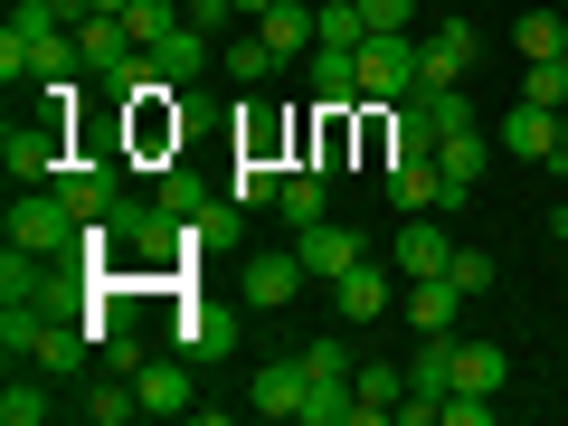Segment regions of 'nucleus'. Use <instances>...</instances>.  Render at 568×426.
Listing matches in <instances>:
<instances>
[{"mask_svg":"<svg viewBox=\"0 0 568 426\" xmlns=\"http://www.w3.org/2000/svg\"><path fill=\"white\" fill-rule=\"evenodd\" d=\"M426 85L417 39H361V104H407Z\"/></svg>","mask_w":568,"mask_h":426,"instance_id":"7ed1b4c3","label":"nucleus"},{"mask_svg":"<svg viewBox=\"0 0 568 426\" xmlns=\"http://www.w3.org/2000/svg\"><path fill=\"white\" fill-rule=\"evenodd\" d=\"M209 58H219V48H209V29H190V20H181V29H171V39H162V48H152V67H162V77H171V85H190V77H200V67H209Z\"/></svg>","mask_w":568,"mask_h":426,"instance_id":"5701e85b","label":"nucleus"},{"mask_svg":"<svg viewBox=\"0 0 568 426\" xmlns=\"http://www.w3.org/2000/svg\"><path fill=\"white\" fill-rule=\"evenodd\" d=\"M559 67H568V48H559Z\"/></svg>","mask_w":568,"mask_h":426,"instance_id":"79ce46f5","label":"nucleus"},{"mask_svg":"<svg viewBox=\"0 0 568 426\" xmlns=\"http://www.w3.org/2000/svg\"><path fill=\"white\" fill-rule=\"evenodd\" d=\"M474 58H484L474 20H436V29L417 39V67H426V85H465V77H474Z\"/></svg>","mask_w":568,"mask_h":426,"instance_id":"0eeeda50","label":"nucleus"},{"mask_svg":"<svg viewBox=\"0 0 568 426\" xmlns=\"http://www.w3.org/2000/svg\"><path fill=\"white\" fill-rule=\"evenodd\" d=\"M417 95H426V114H436V133H465V123H474V95H465V85H417Z\"/></svg>","mask_w":568,"mask_h":426,"instance_id":"72a5a7b5","label":"nucleus"},{"mask_svg":"<svg viewBox=\"0 0 568 426\" xmlns=\"http://www.w3.org/2000/svg\"><path fill=\"white\" fill-rule=\"evenodd\" d=\"M484 152H493V142H484V123H465V133H446V142H436V171H446V181H474V190H484Z\"/></svg>","mask_w":568,"mask_h":426,"instance_id":"bb28decb","label":"nucleus"},{"mask_svg":"<svg viewBox=\"0 0 568 426\" xmlns=\"http://www.w3.org/2000/svg\"><path fill=\"white\" fill-rule=\"evenodd\" d=\"M275 190H284V162L237 152V171H227V200H237V209H275Z\"/></svg>","mask_w":568,"mask_h":426,"instance_id":"a878e982","label":"nucleus"},{"mask_svg":"<svg viewBox=\"0 0 568 426\" xmlns=\"http://www.w3.org/2000/svg\"><path fill=\"white\" fill-rule=\"evenodd\" d=\"M361 20H369V39H417L426 0H361Z\"/></svg>","mask_w":568,"mask_h":426,"instance_id":"7c9ffc66","label":"nucleus"},{"mask_svg":"<svg viewBox=\"0 0 568 426\" xmlns=\"http://www.w3.org/2000/svg\"><path fill=\"white\" fill-rule=\"evenodd\" d=\"M104 369H123V379H133V369H142V342H133V332H123V323L104 332Z\"/></svg>","mask_w":568,"mask_h":426,"instance_id":"c9c22d12","label":"nucleus"},{"mask_svg":"<svg viewBox=\"0 0 568 426\" xmlns=\"http://www.w3.org/2000/svg\"><path fill=\"white\" fill-rule=\"evenodd\" d=\"M493 275H503V265H493L484 246H455V265H446V284L465 294V304H474V294H493Z\"/></svg>","mask_w":568,"mask_h":426,"instance_id":"473e14b6","label":"nucleus"},{"mask_svg":"<svg viewBox=\"0 0 568 426\" xmlns=\"http://www.w3.org/2000/svg\"><path fill=\"white\" fill-rule=\"evenodd\" d=\"M219 67H227V77H237V85H265V77H275V67H284V58H275V39H265L256 20H237V39L219 48Z\"/></svg>","mask_w":568,"mask_h":426,"instance_id":"aec40b11","label":"nucleus"},{"mask_svg":"<svg viewBox=\"0 0 568 426\" xmlns=\"http://www.w3.org/2000/svg\"><path fill=\"white\" fill-rule=\"evenodd\" d=\"M123 152H67V171H58V190L77 200V219H114L123 209Z\"/></svg>","mask_w":568,"mask_h":426,"instance_id":"423d86ee","label":"nucleus"},{"mask_svg":"<svg viewBox=\"0 0 568 426\" xmlns=\"http://www.w3.org/2000/svg\"><path fill=\"white\" fill-rule=\"evenodd\" d=\"M455 388L503 398V388H511V351H503V342H465V332H455ZM455 388H446V398H455Z\"/></svg>","mask_w":568,"mask_h":426,"instance_id":"2eb2a0df","label":"nucleus"},{"mask_svg":"<svg viewBox=\"0 0 568 426\" xmlns=\"http://www.w3.org/2000/svg\"><path fill=\"white\" fill-rule=\"evenodd\" d=\"M39 332H48V313H39V304H20V294L0 304V351H10V369L39 361Z\"/></svg>","mask_w":568,"mask_h":426,"instance_id":"cd10ccee","label":"nucleus"},{"mask_svg":"<svg viewBox=\"0 0 568 426\" xmlns=\"http://www.w3.org/2000/svg\"><path fill=\"white\" fill-rule=\"evenodd\" d=\"M323 200H332V171L323 162H313V171H284V190H275L284 227H313V219H323Z\"/></svg>","mask_w":568,"mask_h":426,"instance_id":"4be33fe9","label":"nucleus"},{"mask_svg":"<svg viewBox=\"0 0 568 426\" xmlns=\"http://www.w3.org/2000/svg\"><path fill=\"white\" fill-rule=\"evenodd\" d=\"M152 209H162V219H181V227H200V219H219V190L209 181H190V171H162V190H152Z\"/></svg>","mask_w":568,"mask_h":426,"instance_id":"6ab92c4d","label":"nucleus"},{"mask_svg":"<svg viewBox=\"0 0 568 426\" xmlns=\"http://www.w3.org/2000/svg\"><path fill=\"white\" fill-rule=\"evenodd\" d=\"M398 313H407V332H417V342H446V332L465 323V294H455L446 275H426V284H407V294H398Z\"/></svg>","mask_w":568,"mask_h":426,"instance_id":"9d476101","label":"nucleus"},{"mask_svg":"<svg viewBox=\"0 0 568 426\" xmlns=\"http://www.w3.org/2000/svg\"><path fill=\"white\" fill-rule=\"evenodd\" d=\"M351 388H361V426H388V417H398V398H407V369L361 361V369H351Z\"/></svg>","mask_w":568,"mask_h":426,"instance_id":"412c9836","label":"nucleus"},{"mask_svg":"<svg viewBox=\"0 0 568 426\" xmlns=\"http://www.w3.org/2000/svg\"><path fill=\"white\" fill-rule=\"evenodd\" d=\"M256 29L275 39V58H313V48H323V10H313V0H275Z\"/></svg>","mask_w":568,"mask_h":426,"instance_id":"dca6fc26","label":"nucleus"},{"mask_svg":"<svg viewBox=\"0 0 568 426\" xmlns=\"http://www.w3.org/2000/svg\"><path fill=\"white\" fill-rule=\"evenodd\" d=\"M294 361H304V379H313V388H351V369H361V351H351L342 332H323V342H304Z\"/></svg>","mask_w":568,"mask_h":426,"instance_id":"b1692460","label":"nucleus"},{"mask_svg":"<svg viewBox=\"0 0 568 426\" xmlns=\"http://www.w3.org/2000/svg\"><path fill=\"white\" fill-rule=\"evenodd\" d=\"M133 388H142V417H190V407H200V388H190V351H181V361H142Z\"/></svg>","mask_w":568,"mask_h":426,"instance_id":"f8f14e48","label":"nucleus"},{"mask_svg":"<svg viewBox=\"0 0 568 426\" xmlns=\"http://www.w3.org/2000/svg\"><path fill=\"white\" fill-rule=\"evenodd\" d=\"M294 256H304V275L313 284H342L361 256H379V246L361 237V227H342V219H313V227H294Z\"/></svg>","mask_w":568,"mask_h":426,"instance_id":"39448f33","label":"nucleus"},{"mask_svg":"<svg viewBox=\"0 0 568 426\" xmlns=\"http://www.w3.org/2000/svg\"><path fill=\"white\" fill-rule=\"evenodd\" d=\"M77 39H85V67H95V77H104L114 58H133V29H123V20H104V10H85V20H77Z\"/></svg>","mask_w":568,"mask_h":426,"instance_id":"c756f323","label":"nucleus"},{"mask_svg":"<svg viewBox=\"0 0 568 426\" xmlns=\"http://www.w3.org/2000/svg\"><path fill=\"white\" fill-rule=\"evenodd\" d=\"M511 48H521V67L559 58V48H568V20H559V10H521V20H511Z\"/></svg>","mask_w":568,"mask_h":426,"instance_id":"393cba45","label":"nucleus"},{"mask_svg":"<svg viewBox=\"0 0 568 426\" xmlns=\"http://www.w3.org/2000/svg\"><path fill=\"white\" fill-rule=\"evenodd\" d=\"M398 294H407L398 265H388V256H361L342 284H332V313H342V323H379V313H398Z\"/></svg>","mask_w":568,"mask_h":426,"instance_id":"20e7f679","label":"nucleus"},{"mask_svg":"<svg viewBox=\"0 0 568 426\" xmlns=\"http://www.w3.org/2000/svg\"><path fill=\"white\" fill-rule=\"evenodd\" d=\"M227 284H237V304H246V313H284L313 275H304V256H294V246H246Z\"/></svg>","mask_w":568,"mask_h":426,"instance_id":"f03ea898","label":"nucleus"},{"mask_svg":"<svg viewBox=\"0 0 568 426\" xmlns=\"http://www.w3.org/2000/svg\"><path fill=\"white\" fill-rule=\"evenodd\" d=\"M559 142H568V104H559Z\"/></svg>","mask_w":568,"mask_h":426,"instance_id":"ea45409f","label":"nucleus"},{"mask_svg":"<svg viewBox=\"0 0 568 426\" xmlns=\"http://www.w3.org/2000/svg\"><path fill=\"white\" fill-rule=\"evenodd\" d=\"M237 284L227 294H171V342L190 351V361H219V351H237Z\"/></svg>","mask_w":568,"mask_h":426,"instance_id":"f257e3e1","label":"nucleus"},{"mask_svg":"<svg viewBox=\"0 0 568 426\" xmlns=\"http://www.w3.org/2000/svg\"><path fill=\"white\" fill-rule=\"evenodd\" d=\"M39 379H48V369H39ZM39 379L10 369V388H0V426H48V417H58V398H48Z\"/></svg>","mask_w":568,"mask_h":426,"instance_id":"c85d7f7f","label":"nucleus"},{"mask_svg":"<svg viewBox=\"0 0 568 426\" xmlns=\"http://www.w3.org/2000/svg\"><path fill=\"white\" fill-rule=\"evenodd\" d=\"M85 10H104V20H123V10H133V0H85Z\"/></svg>","mask_w":568,"mask_h":426,"instance_id":"4c0bfd02","label":"nucleus"},{"mask_svg":"<svg viewBox=\"0 0 568 426\" xmlns=\"http://www.w3.org/2000/svg\"><path fill=\"white\" fill-rule=\"evenodd\" d=\"M77 417H85V426H133V417H142V388L123 379V369H95V388L77 398Z\"/></svg>","mask_w":568,"mask_h":426,"instance_id":"a211bd4d","label":"nucleus"},{"mask_svg":"<svg viewBox=\"0 0 568 426\" xmlns=\"http://www.w3.org/2000/svg\"><path fill=\"white\" fill-rule=\"evenodd\" d=\"M304 67H313V95H323V114H351V104H361V48H332V39H323Z\"/></svg>","mask_w":568,"mask_h":426,"instance_id":"4468645a","label":"nucleus"},{"mask_svg":"<svg viewBox=\"0 0 568 426\" xmlns=\"http://www.w3.org/2000/svg\"><path fill=\"white\" fill-rule=\"evenodd\" d=\"M85 361H95V332H85V323H48L29 369H48V379H85Z\"/></svg>","mask_w":568,"mask_h":426,"instance_id":"f3484780","label":"nucleus"},{"mask_svg":"<svg viewBox=\"0 0 568 426\" xmlns=\"http://www.w3.org/2000/svg\"><path fill=\"white\" fill-rule=\"evenodd\" d=\"M503 152H521V162H549V152H568V142H559V104H511V114H503Z\"/></svg>","mask_w":568,"mask_h":426,"instance_id":"ddd939ff","label":"nucleus"},{"mask_svg":"<svg viewBox=\"0 0 568 426\" xmlns=\"http://www.w3.org/2000/svg\"><path fill=\"white\" fill-rule=\"evenodd\" d=\"M265 10H275V0H237V20H265Z\"/></svg>","mask_w":568,"mask_h":426,"instance_id":"58836bf2","label":"nucleus"},{"mask_svg":"<svg viewBox=\"0 0 568 426\" xmlns=\"http://www.w3.org/2000/svg\"><path fill=\"white\" fill-rule=\"evenodd\" d=\"M379 181H388V209H398V219H417V209H436L446 171H436V152H388Z\"/></svg>","mask_w":568,"mask_h":426,"instance_id":"1a4fd4ad","label":"nucleus"},{"mask_svg":"<svg viewBox=\"0 0 568 426\" xmlns=\"http://www.w3.org/2000/svg\"><path fill=\"white\" fill-rule=\"evenodd\" d=\"M549 246H568V200H559V209H549Z\"/></svg>","mask_w":568,"mask_h":426,"instance_id":"e433bc0d","label":"nucleus"},{"mask_svg":"<svg viewBox=\"0 0 568 426\" xmlns=\"http://www.w3.org/2000/svg\"><path fill=\"white\" fill-rule=\"evenodd\" d=\"M304 361H294V351H284V361H265L256 379H246V417H304Z\"/></svg>","mask_w":568,"mask_h":426,"instance_id":"9b49d317","label":"nucleus"},{"mask_svg":"<svg viewBox=\"0 0 568 426\" xmlns=\"http://www.w3.org/2000/svg\"><path fill=\"white\" fill-rule=\"evenodd\" d=\"M388 265H398L407 284L446 275V265H455V237H446V219H436V209H417V219H398V256H388Z\"/></svg>","mask_w":568,"mask_h":426,"instance_id":"6e6552de","label":"nucleus"},{"mask_svg":"<svg viewBox=\"0 0 568 426\" xmlns=\"http://www.w3.org/2000/svg\"><path fill=\"white\" fill-rule=\"evenodd\" d=\"M0 85H10V95H20V85H29V39H20V29H10V20H0Z\"/></svg>","mask_w":568,"mask_h":426,"instance_id":"f704fd0d","label":"nucleus"},{"mask_svg":"<svg viewBox=\"0 0 568 426\" xmlns=\"http://www.w3.org/2000/svg\"><path fill=\"white\" fill-rule=\"evenodd\" d=\"M190 10H171V0H133V10H123V29H133V48H162L171 29H181Z\"/></svg>","mask_w":568,"mask_h":426,"instance_id":"2f4dec72","label":"nucleus"},{"mask_svg":"<svg viewBox=\"0 0 568 426\" xmlns=\"http://www.w3.org/2000/svg\"><path fill=\"white\" fill-rule=\"evenodd\" d=\"M313 10H342V0H313Z\"/></svg>","mask_w":568,"mask_h":426,"instance_id":"a19ab883","label":"nucleus"}]
</instances>
